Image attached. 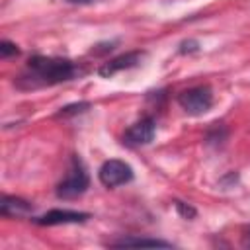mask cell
Segmentation results:
<instances>
[{
	"label": "cell",
	"instance_id": "6da1fadb",
	"mask_svg": "<svg viewBox=\"0 0 250 250\" xmlns=\"http://www.w3.org/2000/svg\"><path fill=\"white\" fill-rule=\"evenodd\" d=\"M76 74V66L68 59H55V57H33L27 62L25 80L31 86H51L70 80Z\"/></svg>",
	"mask_w": 250,
	"mask_h": 250
},
{
	"label": "cell",
	"instance_id": "7a4b0ae2",
	"mask_svg": "<svg viewBox=\"0 0 250 250\" xmlns=\"http://www.w3.org/2000/svg\"><path fill=\"white\" fill-rule=\"evenodd\" d=\"M88 184H90V178H88L84 164L80 162L78 156H72V162H70L66 176L57 186V195L61 199H74L88 189Z\"/></svg>",
	"mask_w": 250,
	"mask_h": 250
},
{
	"label": "cell",
	"instance_id": "3957f363",
	"mask_svg": "<svg viewBox=\"0 0 250 250\" xmlns=\"http://www.w3.org/2000/svg\"><path fill=\"white\" fill-rule=\"evenodd\" d=\"M178 104L189 115H203L213 105V92L209 86L188 88L178 96Z\"/></svg>",
	"mask_w": 250,
	"mask_h": 250
},
{
	"label": "cell",
	"instance_id": "277c9868",
	"mask_svg": "<svg viewBox=\"0 0 250 250\" xmlns=\"http://www.w3.org/2000/svg\"><path fill=\"white\" fill-rule=\"evenodd\" d=\"M98 178L105 188H117V186H123L133 180V168L123 160L111 158L100 166Z\"/></svg>",
	"mask_w": 250,
	"mask_h": 250
},
{
	"label": "cell",
	"instance_id": "5b68a950",
	"mask_svg": "<svg viewBox=\"0 0 250 250\" xmlns=\"http://www.w3.org/2000/svg\"><path fill=\"white\" fill-rule=\"evenodd\" d=\"M154 119L152 117H143L139 121H135L123 135V141L131 146H139V145H148L154 137Z\"/></svg>",
	"mask_w": 250,
	"mask_h": 250
},
{
	"label": "cell",
	"instance_id": "8992f818",
	"mask_svg": "<svg viewBox=\"0 0 250 250\" xmlns=\"http://www.w3.org/2000/svg\"><path fill=\"white\" fill-rule=\"evenodd\" d=\"M90 215L88 213H82V211H72V209H51L47 211L45 215L33 219L37 225H68V223H82L86 221Z\"/></svg>",
	"mask_w": 250,
	"mask_h": 250
},
{
	"label": "cell",
	"instance_id": "52a82bcc",
	"mask_svg": "<svg viewBox=\"0 0 250 250\" xmlns=\"http://www.w3.org/2000/svg\"><path fill=\"white\" fill-rule=\"evenodd\" d=\"M143 59V53L141 51H131V53H125V55H119L111 61H107L102 68H100V74L102 76H113L115 72L123 70V68H131V66H137Z\"/></svg>",
	"mask_w": 250,
	"mask_h": 250
},
{
	"label": "cell",
	"instance_id": "ba28073f",
	"mask_svg": "<svg viewBox=\"0 0 250 250\" xmlns=\"http://www.w3.org/2000/svg\"><path fill=\"white\" fill-rule=\"evenodd\" d=\"M31 203L21 199V197H14V195H2L0 201V213L4 217H27L31 213Z\"/></svg>",
	"mask_w": 250,
	"mask_h": 250
},
{
	"label": "cell",
	"instance_id": "9c48e42d",
	"mask_svg": "<svg viewBox=\"0 0 250 250\" xmlns=\"http://www.w3.org/2000/svg\"><path fill=\"white\" fill-rule=\"evenodd\" d=\"M113 246L117 248H129V246H162V248H168L170 242H164V240H158V238H135V236H127V238H121L117 242H113Z\"/></svg>",
	"mask_w": 250,
	"mask_h": 250
},
{
	"label": "cell",
	"instance_id": "30bf717a",
	"mask_svg": "<svg viewBox=\"0 0 250 250\" xmlns=\"http://www.w3.org/2000/svg\"><path fill=\"white\" fill-rule=\"evenodd\" d=\"M10 55H18V47L14 45V43H10V41H2L0 43V57L2 59H8Z\"/></svg>",
	"mask_w": 250,
	"mask_h": 250
},
{
	"label": "cell",
	"instance_id": "8fae6325",
	"mask_svg": "<svg viewBox=\"0 0 250 250\" xmlns=\"http://www.w3.org/2000/svg\"><path fill=\"white\" fill-rule=\"evenodd\" d=\"M176 209H178V213H180L182 217H186V219L195 217V209L189 207V205H186V203H182V201H176Z\"/></svg>",
	"mask_w": 250,
	"mask_h": 250
},
{
	"label": "cell",
	"instance_id": "7c38bea8",
	"mask_svg": "<svg viewBox=\"0 0 250 250\" xmlns=\"http://www.w3.org/2000/svg\"><path fill=\"white\" fill-rule=\"evenodd\" d=\"M88 107V104H74V105H68L64 109H61L59 115H68V113H76V111H84Z\"/></svg>",
	"mask_w": 250,
	"mask_h": 250
},
{
	"label": "cell",
	"instance_id": "4fadbf2b",
	"mask_svg": "<svg viewBox=\"0 0 250 250\" xmlns=\"http://www.w3.org/2000/svg\"><path fill=\"white\" fill-rule=\"evenodd\" d=\"M242 244H244L246 248H250V227H246V229H244V234H242Z\"/></svg>",
	"mask_w": 250,
	"mask_h": 250
},
{
	"label": "cell",
	"instance_id": "5bb4252c",
	"mask_svg": "<svg viewBox=\"0 0 250 250\" xmlns=\"http://www.w3.org/2000/svg\"><path fill=\"white\" fill-rule=\"evenodd\" d=\"M66 2H70V4H92L96 0H66Z\"/></svg>",
	"mask_w": 250,
	"mask_h": 250
}]
</instances>
